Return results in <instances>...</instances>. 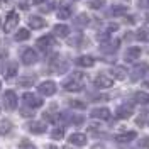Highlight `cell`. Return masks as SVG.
<instances>
[{"label":"cell","mask_w":149,"mask_h":149,"mask_svg":"<svg viewBox=\"0 0 149 149\" xmlns=\"http://www.w3.org/2000/svg\"><path fill=\"white\" fill-rule=\"evenodd\" d=\"M20 59H22V63L24 65H34L37 59H39V56H37V53L32 49V47H24L22 51H20Z\"/></svg>","instance_id":"6da1fadb"},{"label":"cell","mask_w":149,"mask_h":149,"mask_svg":"<svg viewBox=\"0 0 149 149\" xmlns=\"http://www.w3.org/2000/svg\"><path fill=\"white\" fill-rule=\"evenodd\" d=\"M80 78H81V74H73L70 80H66L63 83L65 90H68V92H80L83 88V83L80 81Z\"/></svg>","instance_id":"7a4b0ae2"},{"label":"cell","mask_w":149,"mask_h":149,"mask_svg":"<svg viewBox=\"0 0 149 149\" xmlns=\"http://www.w3.org/2000/svg\"><path fill=\"white\" fill-rule=\"evenodd\" d=\"M148 73H149V65L148 63L136 65L134 70H132V73H130V80H132V81H139L141 78H144Z\"/></svg>","instance_id":"3957f363"},{"label":"cell","mask_w":149,"mask_h":149,"mask_svg":"<svg viewBox=\"0 0 149 149\" xmlns=\"http://www.w3.org/2000/svg\"><path fill=\"white\" fill-rule=\"evenodd\" d=\"M22 100H24V103L27 105L29 109H37V107H41V105L44 103V100H42L41 97L34 95V93H24Z\"/></svg>","instance_id":"277c9868"},{"label":"cell","mask_w":149,"mask_h":149,"mask_svg":"<svg viewBox=\"0 0 149 149\" xmlns=\"http://www.w3.org/2000/svg\"><path fill=\"white\" fill-rule=\"evenodd\" d=\"M17 95L14 90H7V92L3 93V105L9 109V110H14V109H17Z\"/></svg>","instance_id":"5b68a950"},{"label":"cell","mask_w":149,"mask_h":149,"mask_svg":"<svg viewBox=\"0 0 149 149\" xmlns=\"http://www.w3.org/2000/svg\"><path fill=\"white\" fill-rule=\"evenodd\" d=\"M37 90L41 95H44V97H51V95H54L56 93V83L54 81H42V83L37 86Z\"/></svg>","instance_id":"8992f818"},{"label":"cell","mask_w":149,"mask_h":149,"mask_svg":"<svg viewBox=\"0 0 149 149\" xmlns=\"http://www.w3.org/2000/svg\"><path fill=\"white\" fill-rule=\"evenodd\" d=\"M17 24H19V14H15V12H9V15H7L5 22H3V31H5V32H10Z\"/></svg>","instance_id":"52a82bcc"},{"label":"cell","mask_w":149,"mask_h":149,"mask_svg":"<svg viewBox=\"0 0 149 149\" xmlns=\"http://www.w3.org/2000/svg\"><path fill=\"white\" fill-rule=\"evenodd\" d=\"M95 86L97 88H110L112 85H113V80H112L110 76H107V74H98V76H95Z\"/></svg>","instance_id":"ba28073f"},{"label":"cell","mask_w":149,"mask_h":149,"mask_svg":"<svg viewBox=\"0 0 149 149\" xmlns=\"http://www.w3.org/2000/svg\"><path fill=\"white\" fill-rule=\"evenodd\" d=\"M132 113H134V109H132V105H129V103H122L120 107L115 110V115L119 119H129Z\"/></svg>","instance_id":"9c48e42d"},{"label":"cell","mask_w":149,"mask_h":149,"mask_svg":"<svg viewBox=\"0 0 149 149\" xmlns=\"http://www.w3.org/2000/svg\"><path fill=\"white\" fill-rule=\"evenodd\" d=\"M90 115H92L93 119H100V120H109V119H110V110H109L107 107H98V109H93Z\"/></svg>","instance_id":"30bf717a"},{"label":"cell","mask_w":149,"mask_h":149,"mask_svg":"<svg viewBox=\"0 0 149 149\" xmlns=\"http://www.w3.org/2000/svg\"><path fill=\"white\" fill-rule=\"evenodd\" d=\"M36 44H37V47H39L41 51H47L49 47L54 44V37H53V36H42V37H39V39H37Z\"/></svg>","instance_id":"8fae6325"},{"label":"cell","mask_w":149,"mask_h":149,"mask_svg":"<svg viewBox=\"0 0 149 149\" xmlns=\"http://www.w3.org/2000/svg\"><path fill=\"white\" fill-rule=\"evenodd\" d=\"M136 137H137V134H136L134 130H129V132H124V134H117V136H115V141L120 142V144H127L130 141H134Z\"/></svg>","instance_id":"7c38bea8"},{"label":"cell","mask_w":149,"mask_h":149,"mask_svg":"<svg viewBox=\"0 0 149 149\" xmlns=\"http://www.w3.org/2000/svg\"><path fill=\"white\" fill-rule=\"evenodd\" d=\"M68 141H70L73 146H80V148H81V146L86 144V136L81 134V132H74V134L70 136V139H68Z\"/></svg>","instance_id":"4fadbf2b"},{"label":"cell","mask_w":149,"mask_h":149,"mask_svg":"<svg viewBox=\"0 0 149 149\" xmlns=\"http://www.w3.org/2000/svg\"><path fill=\"white\" fill-rule=\"evenodd\" d=\"M29 26L32 29H44L47 26V22L42 17H39V15H32L29 19Z\"/></svg>","instance_id":"5bb4252c"},{"label":"cell","mask_w":149,"mask_h":149,"mask_svg":"<svg viewBox=\"0 0 149 149\" xmlns=\"http://www.w3.org/2000/svg\"><path fill=\"white\" fill-rule=\"evenodd\" d=\"M27 129L32 132V134H44L46 132V125L42 122H29Z\"/></svg>","instance_id":"9a60e30c"},{"label":"cell","mask_w":149,"mask_h":149,"mask_svg":"<svg viewBox=\"0 0 149 149\" xmlns=\"http://www.w3.org/2000/svg\"><path fill=\"white\" fill-rule=\"evenodd\" d=\"M139 56H141V47L132 46L125 51V61H134V59H137Z\"/></svg>","instance_id":"2e32d148"},{"label":"cell","mask_w":149,"mask_h":149,"mask_svg":"<svg viewBox=\"0 0 149 149\" xmlns=\"http://www.w3.org/2000/svg\"><path fill=\"white\" fill-rule=\"evenodd\" d=\"M132 98H134V102H136V103L148 105V103H149V93H146V92H136L134 95H132Z\"/></svg>","instance_id":"e0dca14e"},{"label":"cell","mask_w":149,"mask_h":149,"mask_svg":"<svg viewBox=\"0 0 149 149\" xmlns=\"http://www.w3.org/2000/svg\"><path fill=\"white\" fill-rule=\"evenodd\" d=\"M76 65L81 66V68H90V66L95 65V59H93L92 56H80L76 59Z\"/></svg>","instance_id":"ac0fdd59"},{"label":"cell","mask_w":149,"mask_h":149,"mask_svg":"<svg viewBox=\"0 0 149 149\" xmlns=\"http://www.w3.org/2000/svg\"><path fill=\"white\" fill-rule=\"evenodd\" d=\"M112 76L115 78V80H124L125 76H127V71H125V68H122V66H113L110 70Z\"/></svg>","instance_id":"d6986e66"},{"label":"cell","mask_w":149,"mask_h":149,"mask_svg":"<svg viewBox=\"0 0 149 149\" xmlns=\"http://www.w3.org/2000/svg\"><path fill=\"white\" fill-rule=\"evenodd\" d=\"M68 34H70V27H68V26H63V24H58V26H54V36L66 37Z\"/></svg>","instance_id":"ffe728a7"},{"label":"cell","mask_w":149,"mask_h":149,"mask_svg":"<svg viewBox=\"0 0 149 149\" xmlns=\"http://www.w3.org/2000/svg\"><path fill=\"white\" fill-rule=\"evenodd\" d=\"M124 14H127V7L124 5H113L109 10V15H124Z\"/></svg>","instance_id":"44dd1931"},{"label":"cell","mask_w":149,"mask_h":149,"mask_svg":"<svg viewBox=\"0 0 149 149\" xmlns=\"http://www.w3.org/2000/svg\"><path fill=\"white\" fill-rule=\"evenodd\" d=\"M117 49H119V41H110V42H107V44L102 46L103 53H113V51H117Z\"/></svg>","instance_id":"7402d4cb"},{"label":"cell","mask_w":149,"mask_h":149,"mask_svg":"<svg viewBox=\"0 0 149 149\" xmlns=\"http://www.w3.org/2000/svg\"><path fill=\"white\" fill-rule=\"evenodd\" d=\"M10 129H12V122H10V120H7V119L0 120V134H2V136L9 134Z\"/></svg>","instance_id":"603a6c76"},{"label":"cell","mask_w":149,"mask_h":149,"mask_svg":"<svg viewBox=\"0 0 149 149\" xmlns=\"http://www.w3.org/2000/svg\"><path fill=\"white\" fill-rule=\"evenodd\" d=\"M29 36H31V32H29L27 29H19L17 32H15V36H14V39L15 41H27Z\"/></svg>","instance_id":"cb8c5ba5"},{"label":"cell","mask_w":149,"mask_h":149,"mask_svg":"<svg viewBox=\"0 0 149 149\" xmlns=\"http://www.w3.org/2000/svg\"><path fill=\"white\" fill-rule=\"evenodd\" d=\"M86 24H88V15L86 14H80L74 19V26L76 27H86Z\"/></svg>","instance_id":"d4e9b609"},{"label":"cell","mask_w":149,"mask_h":149,"mask_svg":"<svg viewBox=\"0 0 149 149\" xmlns=\"http://www.w3.org/2000/svg\"><path fill=\"white\" fill-rule=\"evenodd\" d=\"M17 74V63H10L7 68H5V76L7 78H12V76H15Z\"/></svg>","instance_id":"484cf974"},{"label":"cell","mask_w":149,"mask_h":149,"mask_svg":"<svg viewBox=\"0 0 149 149\" xmlns=\"http://www.w3.org/2000/svg\"><path fill=\"white\" fill-rule=\"evenodd\" d=\"M19 85L24 86V88H26V86H32V85H34V76H24V78H20V80H19Z\"/></svg>","instance_id":"4316f807"},{"label":"cell","mask_w":149,"mask_h":149,"mask_svg":"<svg viewBox=\"0 0 149 149\" xmlns=\"http://www.w3.org/2000/svg\"><path fill=\"white\" fill-rule=\"evenodd\" d=\"M51 137L56 139V141L63 139V137H65V130H63V127H56V129L51 132Z\"/></svg>","instance_id":"83f0119b"},{"label":"cell","mask_w":149,"mask_h":149,"mask_svg":"<svg viewBox=\"0 0 149 149\" xmlns=\"http://www.w3.org/2000/svg\"><path fill=\"white\" fill-rule=\"evenodd\" d=\"M70 15H71V9L70 7H61L59 12H58V17L59 19H68Z\"/></svg>","instance_id":"f1b7e54d"},{"label":"cell","mask_w":149,"mask_h":149,"mask_svg":"<svg viewBox=\"0 0 149 149\" xmlns=\"http://www.w3.org/2000/svg\"><path fill=\"white\" fill-rule=\"evenodd\" d=\"M70 107H73V109H80V110H83L85 107V102H80V100H71L70 102Z\"/></svg>","instance_id":"f546056e"},{"label":"cell","mask_w":149,"mask_h":149,"mask_svg":"<svg viewBox=\"0 0 149 149\" xmlns=\"http://www.w3.org/2000/svg\"><path fill=\"white\" fill-rule=\"evenodd\" d=\"M90 9H100L103 7V0H90Z\"/></svg>","instance_id":"4dcf8cb0"},{"label":"cell","mask_w":149,"mask_h":149,"mask_svg":"<svg viewBox=\"0 0 149 149\" xmlns=\"http://www.w3.org/2000/svg\"><path fill=\"white\" fill-rule=\"evenodd\" d=\"M139 148L149 149V136H144V137H141V141H139Z\"/></svg>","instance_id":"1f68e13d"},{"label":"cell","mask_w":149,"mask_h":149,"mask_svg":"<svg viewBox=\"0 0 149 149\" xmlns=\"http://www.w3.org/2000/svg\"><path fill=\"white\" fill-rule=\"evenodd\" d=\"M19 148H20V149H36V146H32V144H31V142H27V141H22Z\"/></svg>","instance_id":"d6a6232c"},{"label":"cell","mask_w":149,"mask_h":149,"mask_svg":"<svg viewBox=\"0 0 149 149\" xmlns=\"http://www.w3.org/2000/svg\"><path fill=\"white\" fill-rule=\"evenodd\" d=\"M137 7H141V9H149V0H137Z\"/></svg>","instance_id":"836d02e7"},{"label":"cell","mask_w":149,"mask_h":149,"mask_svg":"<svg viewBox=\"0 0 149 149\" xmlns=\"http://www.w3.org/2000/svg\"><path fill=\"white\" fill-rule=\"evenodd\" d=\"M20 115H22V117H32L34 113H32V110H27V107H26V109L20 110Z\"/></svg>","instance_id":"e575fe53"},{"label":"cell","mask_w":149,"mask_h":149,"mask_svg":"<svg viewBox=\"0 0 149 149\" xmlns=\"http://www.w3.org/2000/svg\"><path fill=\"white\" fill-rule=\"evenodd\" d=\"M44 119H46V120H51V122H54V120H56V115H53L51 112H44Z\"/></svg>","instance_id":"d590c367"},{"label":"cell","mask_w":149,"mask_h":149,"mask_svg":"<svg viewBox=\"0 0 149 149\" xmlns=\"http://www.w3.org/2000/svg\"><path fill=\"white\" fill-rule=\"evenodd\" d=\"M136 36L139 37V39H142V41H146V39H148V32H146V31H137Z\"/></svg>","instance_id":"8d00e7d4"},{"label":"cell","mask_w":149,"mask_h":149,"mask_svg":"<svg viewBox=\"0 0 149 149\" xmlns=\"http://www.w3.org/2000/svg\"><path fill=\"white\" fill-rule=\"evenodd\" d=\"M144 122H146V115H141L137 119V125H144Z\"/></svg>","instance_id":"74e56055"},{"label":"cell","mask_w":149,"mask_h":149,"mask_svg":"<svg viewBox=\"0 0 149 149\" xmlns=\"http://www.w3.org/2000/svg\"><path fill=\"white\" fill-rule=\"evenodd\" d=\"M117 29H119V26H117V24H110V26H109V32H115Z\"/></svg>","instance_id":"f35d334b"},{"label":"cell","mask_w":149,"mask_h":149,"mask_svg":"<svg viewBox=\"0 0 149 149\" xmlns=\"http://www.w3.org/2000/svg\"><path fill=\"white\" fill-rule=\"evenodd\" d=\"M46 0H32V3H44Z\"/></svg>","instance_id":"ab89813d"},{"label":"cell","mask_w":149,"mask_h":149,"mask_svg":"<svg viewBox=\"0 0 149 149\" xmlns=\"http://www.w3.org/2000/svg\"><path fill=\"white\" fill-rule=\"evenodd\" d=\"M93 149H103V146H95Z\"/></svg>","instance_id":"60d3db41"},{"label":"cell","mask_w":149,"mask_h":149,"mask_svg":"<svg viewBox=\"0 0 149 149\" xmlns=\"http://www.w3.org/2000/svg\"><path fill=\"white\" fill-rule=\"evenodd\" d=\"M47 149H58V148H56V146H49Z\"/></svg>","instance_id":"b9f144b4"},{"label":"cell","mask_w":149,"mask_h":149,"mask_svg":"<svg viewBox=\"0 0 149 149\" xmlns=\"http://www.w3.org/2000/svg\"><path fill=\"white\" fill-rule=\"evenodd\" d=\"M144 85H146V86H148V88H149V81H146V83H144Z\"/></svg>","instance_id":"7bdbcfd3"},{"label":"cell","mask_w":149,"mask_h":149,"mask_svg":"<svg viewBox=\"0 0 149 149\" xmlns=\"http://www.w3.org/2000/svg\"><path fill=\"white\" fill-rule=\"evenodd\" d=\"M0 88H2V81H0Z\"/></svg>","instance_id":"ee69618b"}]
</instances>
